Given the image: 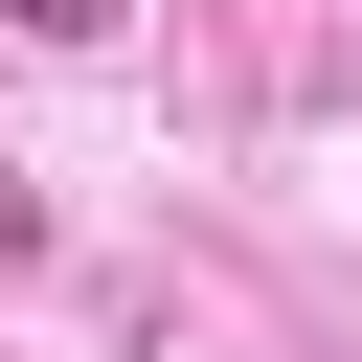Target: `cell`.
I'll list each match as a JSON object with an SVG mask.
<instances>
[{
  "label": "cell",
  "mask_w": 362,
  "mask_h": 362,
  "mask_svg": "<svg viewBox=\"0 0 362 362\" xmlns=\"http://www.w3.org/2000/svg\"><path fill=\"white\" fill-rule=\"evenodd\" d=\"M0 23H23V45H113L136 0H0Z\"/></svg>",
  "instance_id": "1"
}]
</instances>
